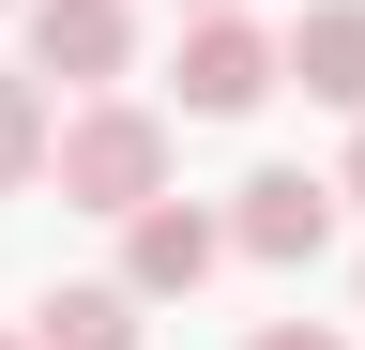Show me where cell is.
<instances>
[{"instance_id": "6da1fadb", "label": "cell", "mask_w": 365, "mask_h": 350, "mask_svg": "<svg viewBox=\"0 0 365 350\" xmlns=\"http://www.w3.org/2000/svg\"><path fill=\"white\" fill-rule=\"evenodd\" d=\"M46 168H61L76 213H137V198H168V122L153 107H76L46 138Z\"/></svg>"}, {"instance_id": "7a4b0ae2", "label": "cell", "mask_w": 365, "mask_h": 350, "mask_svg": "<svg viewBox=\"0 0 365 350\" xmlns=\"http://www.w3.org/2000/svg\"><path fill=\"white\" fill-rule=\"evenodd\" d=\"M274 76H289V46H274V31L244 16V0L182 31V107H198V122H244V107L274 92Z\"/></svg>"}, {"instance_id": "3957f363", "label": "cell", "mask_w": 365, "mask_h": 350, "mask_svg": "<svg viewBox=\"0 0 365 350\" xmlns=\"http://www.w3.org/2000/svg\"><path fill=\"white\" fill-rule=\"evenodd\" d=\"M213 259H228V229H213L198 198H137V213H122V289H137V304H182Z\"/></svg>"}, {"instance_id": "277c9868", "label": "cell", "mask_w": 365, "mask_h": 350, "mask_svg": "<svg viewBox=\"0 0 365 350\" xmlns=\"http://www.w3.org/2000/svg\"><path fill=\"white\" fill-rule=\"evenodd\" d=\"M228 244L274 259V274H304L319 244H335V183H304V168H259L244 198H228Z\"/></svg>"}, {"instance_id": "5b68a950", "label": "cell", "mask_w": 365, "mask_h": 350, "mask_svg": "<svg viewBox=\"0 0 365 350\" xmlns=\"http://www.w3.org/2000/svg\"><path fill=\"white\" fill-rule=\"evenodd\" d=\"M137 61V16L122 0H31V76H61V92H107Z\"/></svg>"}, {"instance_id": "8992f818", "label": "cell", "mask_w": 365, "mask_h": 350, "mask_svg": "<svg viewBox=\"0 0 365 350\" xmlns=\"http://www.w3.org/2000/svg\"><path fill=\"white\" fill-rule=\"evenodd\" d=\"M289 76H304V107H350L365 122V0H319V16L289 31Z\"/></svg>"}, {"instance_id": "52a82bcc", "label": "cell", "mask_w": 365, "mask_h": 350, "mask_svg": "<svg viewBox=\"0 0 365 350\" xmlns=\"http://www.w3.org/2000/svg\"><path fill=\"white\" fill-rule=\"evenodd\" d=\"M31 350H137V289H46Z\"/></svg>"}, {"instance_id": "ba28073f", "label": "cell", "mask_w": 365, "mask_h": 350, "mask_svg": "<svg viewBox=\"0 0 365 350\" xmlns=\"http://www.w3.org/2000/svg\"><path fill=\"white\" fill-rule=\"evenodd\" d=\"M46 138H61V122H46V92L0 61V198H16V183H46Z\"/></svg>"}, {"instance_id": "9c48e42d", "label": "cell", "mask_w": 365, "mask_h": 350, "mask_svg": "<svg viewBox=\"0 0 365 350\" xmlns=\"http://www.w3.org/2000/svg\"><path fill=\"white\" fill-rule=\"evenodd\" d=\"M244 350H350L335 320H274V335H244Z\"/></svg>"}, {"instance_id": "30bf717a", "label": "cell", "mask_w": 365, "mask_h": 350, "mask_svg": "<svg viewBox=\"0 0 365 350\" xmlns=\"http://www.w3.org/2000/svg\"><path fill=\"white\" fill-rule=\"evenodd\" d=\"M350 198H365V138H350Z\"/></svg>"}, {"instance_id": "8fae6325", "label": "cell", "mask_w": 365, "mask_h": 350, "mask_svg": "<svg viewBox=\"0 0 365 350\" xmlns=\"http://www.w3.org/2000/svg\"><path fill=\"white\" fill-rule=\"evenodd\" d=\"M182 16H228V0H182Z\"/></svg>"}, {"instance_id": "7c38bea8", "label": "cell", "mask_w": 365, "mask_h": 350, "mask_svg": "<svg viewBox=\"0 0 365 350\" xmlns=\"http://www.w3.org/2000/svg\"><path fill=\"white\" fill-rule=\"evenodd\" d=\"M0 350H31V335H0Z\"/></svg>"}]
</instances>
